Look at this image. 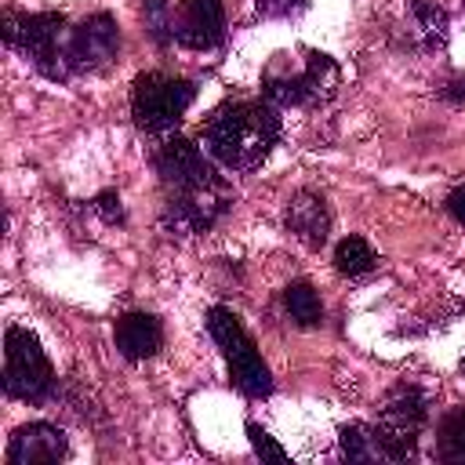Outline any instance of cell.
I'll use <instances>...</instances> for the list:
<instances>
[{
  "label": "cell",
  "instance_id": "obj_24",
  "mask_svg": "<svg viewBox=\"0 0 465 465\" xmlns=\"http://www.w3.org/2000/svg\"><path fill=\"white\" fill-rule=\"evenodd\" d=\"M440 94H443L447 102H465V76H450Z\"/></svg>",
  "mask_w": 465,
  "mask_h": 465
},
{
  "label": "cell",
  "instance_id": "obj_25",
  "mask_svg": "<svg viewBox=\"0 0 465 465\" xmlns=\"http://www.w3.org/2000/svg\"><path fill=\"white\" fill-rule=\"evenodd\" d=\"M447 211H450V218L465 222V189H454V193L447 196Z\"/></svg>",
  "mask_w": 465,
  "mask_h": 465
},
{
  "label": "cell",
  "instance_id": "obj_17",
  "mask_svg": "<svg viewBox=\"0 0 465 465\" xmlns=\"http://www.w3.org/2000/svg\"><path fill=\"white\" fill-rule=\"evenodd\" d=\"M432 454L450 465H465V407H450L436 425Z\"/></svg>",
  "mask_w": 465,
  "mask_h": 465
},
{
  "label": "cell",
  "instance_id": "obj_14",
  "mask_svg": "<svg viewBox=\"0 0 465 465\" xmlns=\"http://www.w3.org/2000/svg\"><path fill=\"white\" fill-rule=\"evenodd\" d=\"M341 454L349 461H407V454L385 436V429L378 421H352L341 425Z\"/></svg>",
  "mask_w": 465,
  "mask_h": 465
},
{
  "label": "cell",
  "instance_id": "obj_6",
  "mask_svg": "<svg viewBox=\"0 0 465 465\" xmlns=\"http://www.w3.org/2000/svg\"><path fill=\"white\" fill-rule=\"evenodd\" d=\"M0 33L4 40L22 51L25 58H33V65L58 80V62H62V44H65V33H69V22L62 11H36V15H25V11H4V22H0Z\"/></svg>",
  "mask_w": 465,
  "mask_h": 465
},
{
  "label": "cell",
  "instance_id": "obj_11",
  "mask_svg": "<svg viewBox=\"0 0 465 465\" xmlns=\"http://www.w3.org/2000/svg\"><path fill=\"white\" fill-rule=\"evenodd\" d=\"M171 33H174V44H182L189 51H214L225 40L222 0H178Z\"/></svg>",
  "mask_w": 465,
  "mask_h": 465
},
{
  "label": "cell",
  "instance_id": "obj_5",
  "mask_svg": "<svg viewBox=\"0 0 465 465\" xmlns=\"http://www.w3.org/2000/svg\"><path fill=\"white\" fill-rule=\"evenodd\" d=\"M196 98V84L167 73H142L131 84V116L145 134L171 131Z\"/></svg>",
  "mask_w": 465,
  "mask_h": 465
},
{
  "label": "cell",
  "instance_id": "obj_20",
  "mask_svg": "<svg viewBox=\"0 0 465 465\" xmlns=\"http://www.w3.org/2000/svg\"><path fill=\"white\" fill-rule=\"evenodd\" d=\"M142 15H145V29L156 44H171L174 33H171V18H174V7L167 0H142Z\"/></svg>",
  "mask_w": 465,
  "mask_h": 465
},
{
  "label": "cell",
  "instance_id": "obj_3",
  "mask_svg": "<svg viewBox=\"0 0 465 465\" xmlns=\"http://www.w3.org/2000/svg\"><path fill=\"white\" fill-rule=\"evenodd\" d=\"M207 331H211L214 345L222 349L236 389H240L243 396H251V400L269 396V392H272V371H269V363L262 360V352H258V345L251 341V334L243 331L240 316H236L232 309H225V305H214V309L207 312Z\"/></svg>",
  "mask_w": 465,
  "mask_h": 465
},
{
  "label": "cell",
  "instance_id": "obj_9",
  "mask_svg": "<svg viewBox=\"0 0 465 465\" xmlns=\"http://www.w3.org/2000/svg\"><path fill=\"white\" fill-rule=\"evenodd\" d=\"M425 418H429V400L418 385H407V381L392 385L378 407V425L407 458H414V443H418V432L425 429Z\"/></svg>",
  "mask_w": 465,
  "mask_h": 465
},
{
  "label": "cell",
  "instance_id": "obj_1",
  "mask_svg": "<svg viewBox=\"0 0 465 465\" xmlns=\"http://www.w3.org/2000/svg\"><path fill=\"white\" fill-rule=\"evenodd\" d=\"M280 142V113L272 102H229L203 124L207 153L229 171H254Z\"/></svg>",
  "mask_w": 465,
  "mask_h": 465
},
{
  "label": "cell",
  "instance_id": "obj_13",
  "mask_svg": "<svg viewBox=\"0 0 465 465\" xmlns=\"http://www.w3.org/2000/svg\"><path fill=\"white\" fill-rule=\"evenodd\" d=\"M283 225L294 240H302L305 247H323L327 243V232H331V211H327V200L320 193H294L287 200V211H283Z\"/></svg>",
  "mask_w": 465,
  "mask_h": 465
},
{
  "label": "cell",
  "instance_id": "obj_7",
  "mask_svg": "<svg viewBox=\"0 0 465 465\" xmlns=\"http://www.w3.org/2000/svg\"><path fill=\"white\" fill-rule=\"evenodd\" d=\"M116 51H120V25H116V18L105 15V11L87 15L80 25H73L65 33L62 62H58V80L98 73V69H105L116 58Z\"/></svg>",
  "mask_w": 465,
  "mask_h": 465
},
{
  "label": "cell",
  "instance_id": "obj_10",
  "mask_svg": "<svg viewBox=\"0 0 465 465\" xmlns=\"http://www.w3.org/2000/svg\"><path fill=\"white\" fill-rule=\"evenodd\" d=\"M156 174L163 178V185L171 193H193V189H203V185H214L222 182L211 167V160L203 156V149L189 138H171L160 145L156 153Z\"/></svg>",
  "mask_w": 465,
  "mask_h": 465
},
{
  "label": "cell",
  "instance_id": "obj_15",
  "mask_svg": "<svg viewBox=\"0 0 465 465\" xmlns=\"http://www.w3.org/2000/svg\"><path fill=\"white\" fill-rule=\"evenodd\" d=\"M113 338H116V349L124 360H149L163 345V327L153 312H124L116 320Z\"/></svg>",
  "mask_w": 465,
  "mask_h": 465
},
{
  "label": "cell",
  "instance_id": "obj_16",
  "mask_svg": "<svg viewBox=\"0 0 465 465\" xmlns=\"http://www.w3.org/2000/svg\"><path fill=\"white\" fill-rule=\"evenodd\" d=\"M407 36L421 51H440L450 36V18L432 0H411L407 7Z\"/></svg>",
  "mask_w": 465,
  "mask_h": 465
},
{
  "label": "cell",
  "instance_id": "obj_19",
  "mask_svg": "<svg viewBox=\"0 0 465 465\" xmlns=\"http://www.w3.org/2000/svg\"><path fill=\"white\" fill-rule=\"evenodd\" d=\"M374 247L363 240V236H345L338 247H334V265H338V272H345V276H363V272H371L374 269Z\"/></svg>",
  "mask_w": 465,
  "mask_h": 465
},
{
  "label": "cell",
  "instance_id": "obj_4",
  "mask_svg": "<svg viewBox=\"0 0 465 465\" xmlns=\"http://www.w3.org/2000/svg\"><path fill=\"white\" fill-rule=\"evenodd\" d=\"M4 392L25 403H44L54 396V367L36 334L25 327H7L4 334Z\"/></svg>",
  "mask_w": 465,
  "mask_h": 465
},
{
  "label": "cell",
  "instance_id": "obj_2",
  "mask_svg": "<svg viewBox=\"0 0 465 465\" xmlns=\"http://www.w3.org/2000/svg\"><path fill=\"white\" fill-rule=\"evenodd\" d=\"M338 87V65L323 51L302 47L298 54H276L262 73V91L272 105H316Z\"/></svg>",
  "mask_w": 465,
  "mask_h": 465
},
{
  "label": "cell",
  "instance_id": "obj_21",
  "mask_svg": "<svg viewBox=\"0 0 465 465\" xmlns=\"http://www.w3.org/2000/svg\"><path fill=\"white\" fill-rule=\"evenodd\" d=\"M247 436H251V447H254V454L258 458H265V461H287V450L262 429V425H254V421H247Z\"/></svg>",
  "mask_w": 465,
  "mask_h": 465
},
{
  "label": "cell",
  "instance_id": "obj_8",
  "mask_svg": "<svg viewBox=\"0 0 465 465\" xmlns=\"http://www.w3.org/2000/svg\"><path fill=\"white\" fill-rule=\"evenodd\" d=\"M229 203H232V193L225 182H214L193 193H171L160 222L174 236H196V232H207L229 211Z\"/></svg>",
  "mask_w": 465,
  "mask_h": 465
},
{
  "label": "cell",
  "instance_id": "obj_23",
  "mask_svg": "<svg viewBox=\"0 0 465 465\" xmlns=\"http://www.w3.org/2000/svg\"><path fill=\"white\" fill-rule=\"evenodd\" d=\"M91 207H94V211L102 214V222H105V225H120V222H124V207H120V196H116L113 189L98 193Z\"/></svg>",
  "mask_w": 465,
  "mask_h": 465
},
{
  "label": "cell",
  "instance_id": "obj_18",
  "mask_svg": "<svg viewBox=\"0 0 465 465\" xmlns=\"http://www.w3.org/2000/svg\"><path fill=\"white\" fill-rule=\"evenodd\" d=\"M283 305H287V312H291V320H294L298 327H316V323L323 320L320 294H316L312 283H305V280H298V283H291V287L283 291Z\"/></svg>",
  "mask_w": 465,
  "mask_h": 465
},
{
  "label": "cell",
  "instance_id": "obj_26",
  "mask_svg": "<svg viewBox=\"0 0 465 465\" xmlns=\"http://www.w3.org/2000/svg\"><path fill=\"white\" fill-rule=\"evenodd\" d=\"M461 371H465V360H461Z\"/></svg>",
  "mask_w": 465,
  "mask_h": 465
},
{
  "label": "cell",
  "instance_id": "obj_22",
  "mask_svg": "<svg viewBox=\"0 0 465 465\" xmlns=\"http://www.w3.org/2000/svg\"><path fill=\"white\" fill-rule=\"evenodd\" d=\"M254 7H258V15H265V18H291V15L305 11L309 0H254Z\"/></svg>",
  "mask_w": 465,
  "mask_h": 465
},
{
  "label": "cell",
  "instance_id": "obj_12",
  "mask_svg": "<svg viewBox=\"0 0 465 465\" xmlns=\"http://www.w3.org/2000/svg\"><path fill=\"white\" fill-rule=\"evenodd\" d=\"M69 454V440L51 421H29L7 440V465H58Z\"/></svg>",
  "mask_w": 465,
  "mask_h": 465
}]
</instances>
